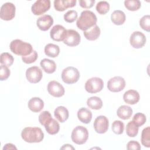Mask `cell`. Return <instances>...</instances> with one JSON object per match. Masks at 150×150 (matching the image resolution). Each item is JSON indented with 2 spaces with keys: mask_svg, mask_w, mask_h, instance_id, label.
Wrapping results in <instances>:
<instances>
[{
  "mask_svg": "<svg viewBox=\"0 0 150 150\" xmlns=\"http://www.w3.org/2000/svg\"><path fill=\"white\" fill-rule=\"evenodd\" d=\"M71 138L72 141L76 144L83 145L85 144L88 138L87 129L81 125L76 127L72 131Z\"/></svg>",
  "mask_w": 150,
  "mask_h": 150,
  "instance_id": "cell-4",
  "label": "cell"
},
{
  "mask_svg": "<svg viewBox=\"0 0 150 150\" xmlns=\"http://www.w3.org/2000/svg\"><path fill=\"white\" fill-rule=\"evenodd\" d=\"M38 54L36 50H33L32 52L26 56H22V60L23 62H24L26 64H31L32 63H34L38 59Z\"/></svg>",
  "mask_w": 150,
  "mask_h": 150,
  "instance_id": "cell-39",
  "label": "cell"
},
{
  "mask_svg": "<svg viewBox=\"0 0 150 150\" xmlns=\"http://www.w3.org/2000/svg\"><path fill=\"white\" fill-rule=\"evenodd\" d=\"M45 53L47 56L50 57H57L60 53L59 46L53 43H49L45 47Z\"/></svg>",
  "mask_w": 150,
  "mask_h": 150,
  "instance_id": "cell-26",
  "label": "cell"
},
{
  "mask_svg": "<svg viewBox=\"0 0 150 150\" xmlns=\"http://www.w3.org/2000/svg\"><path fill=\"white\" fill-rule=\"evenodd\" d=\"M52 119V117L48 111H43L39 115V121L44 127L48 125Z\"/></svg>",
  "mask_w": 150,
  "mask_h": 150,
  "instance_id": "cell-31",
  "label": "cell"
},
{
  "mask_svg": "<svg viewBox=\"0 0 150 150\" xmlns=\"http://www.w3.org/2000/svg\"><path fill=\"white\" fill-rule=\"evenodd\" d=\"M9 47L12 53L21 56H28L33 50L32 46L30 43L20 39L13 40L10 43Z\"/></svg>",
  "mask_w": 150,
  "mask_h": 150,
  "instance_id": "cell-3",
  "label": "cell"
},
{
  "mask_svg": "<svg viewBox=\"0 0 150 150\" xmlns=\"http://www.w3.org/2000/svg\"><path fill=\"white\" fill-rule=\"evenodd\" d=\"M16 147L12 144L11 143H8L5 144L3 148V150L5 149H16Z\"/></svg>",
  "mask_w": 150,
  "mask_h": 150,
  "instance_id": "cell-43",
  "label": "cell"
},
{
  "mask_svg": "<svg viewBox=\"0 0 150 150\" xmlns=\"http://www.w3.org/2000/svg\"><path fill=\"white\" fill-rule=\"evenodd\" d=\"M22 138L28 143H38L44 138V133L39 127H26L22 131Z\"/></svg>",
  "mask_w": 150,
  "mask_h": 150,
  "instance_id": "cell-2",
  "label": "cell"
},
{
  "mask_svg": "<svg viewBox=\"0 0 150 150\" xmlns=\"http://www.w3.org/2000/svg\"><path fill=\"white\" fill-rule=\"evenodd\" d=\"M146 41V36L139 31L134 32L129 38L130 45L135 49L142 48L145 45Z\"/></svg>",
  "mask_w": 150,
  "mask_h": 150,
  "instance_id": "cell-11",
  "label": "cell"
},
{
  "mask_svg": "<svg viewBox=\"0 0 150 150\" xmlns=\"http://www.w3.org/2000/svg\"><path fill=\"white\" fill-rule=\"evenodd\" d=\"M46 131L50 135H54L59 132L60 125L59 122L54 119H52L50 122L45 127Z\"/></svg>",
  "mask_w": 150,
  "mask_h": 150,
  "instance_id": "cell-28",
  "label": "cell"
},
{
  "mask_svg": "<svg viewBox=\"0 0 150 150\" xmlns=\"http://www.w3.org/2000/svg\"><path fill=\"white\" fill-rule=\"evenodd\" d=\"M16 7L11 2L4 4L0 9V18L4 21H11L15 16Z\"/></svg>",
  "mask_w": 150,
  "mask_h": 150,
  "instance_id": "cell-7",
  "label": "cell"
},
{
  "mask_svg": "<svg viewBox=\"0 0 150 150\" xmlns=\"http://www.w3.org/2000/svg\"><path fill=\"white\" fill-rule=\"evenodd\" d=\"M139 94L135 90H129L125 91L123 96V100L124 102L131 105L137 104L139 101Z\"/></svg>",
  "mask_w": 150,
  "mask_h": 150,
  "instance_id": "cell-17",
  "label": "cell"
},
{
  "mask_svg": "<svg viewBox=\"0 0 150 150\" xmlns=\"http://www.w3.org/2000/svg\"><path fill=\"white\" fill-rule=\"evenodd\" d=\"M48 93L54 97H60L64 94V87L58 81L53 80L49 82L47 86Z\"/></svg>",
  "mask_w": 150,
  "mask_h": 150,
  "instance_id": "cell-12",
  "label": "cell"
},
{
  "mask_svg": "<svg viewBox=\"0 0 150 150\" xmlns=\"http://www.w3.org/2000/svg\"><path fill=\"white\" fill-rule=\"evenodd\" d=\"M138 133V127H137L132 121L128 122L126 127V134L129 137H135Z\"/></svg>",
  "mask_w": 150,
  "mask_h": 150,
  "instance_id": "cell-35",
  "label": "cell"
},
{
  "mask_svg": "<svg viewBox=\"0 0 150 150\" xmlns=\"http://www.w3.org/2000/svg\"><path fill=\"white\" fill-rule=\"evenodd\" d=\"M139 25L141 28L148 32H150V16L146 15L143 16L139 20Z\"/></svg>",
  "mask_w": 150,
  "mask_h": 150,
  "instance_id": "cell-37",
  "label": "cell"
},
{
  "mask_svg": "<svg viewBox=\"0 0 150 150\" xmlns=\"http://www.w3.org/2000/svg\"><path fill=\"white\" fill-rule=\"evenodd\" d=\"M141 143L145 147H150V127L145 128L141 133Z\"/></svg>",
  "mask_w": 150,
  "mask_h": 150,
  "instance_id": "cell-30",
  "label": "cell"
},
{
  "mask_svg": "<svg viewBox=\"0 0 150 150\" xmlns=\"http://www.w3.org/2000/svg\"><path fill=\"white\" fill-rule=\"evenodd\" d=\"M28 106L32 112H39L43 108L44 102L39 97H33L29 100Z\"/></svg>",
  "mask_w": 150,
  "mask_h": 150,
  "instance_id": "cell-19",
  "label": "cell"
},
{
  "mask_svg": "<svg viewBox=\"0 0 150 150\" xmlns=\"http://www.w3.org/2000/svg\"><path fill=\"white\" fill-rule=\"evenodd\" d=\"M125 87V81L121 76H115L111 78L107 82L108 89L113 93L122 91Z\"/></svg>",
  "mask_w": 150,
  "mask_h": 150,
  "instance_id": "cell-8",
  "label": "cell"
},
{
  "mask_svg": "<svg viewBox=\"0 0 150 150\" xmlns=\"http://www.w3.org/2000/svg\"><path fill=\"white\" fill-rule=\"evenodd\" d=\"M111 129L114 134L117 135L122 134L124 129V124L121 121L115 120L112 124Z\"/></svg>",
  "mask_w": 150,
  "mask_h": 150,
  "instance_id": "cell-36",
  "label": "cell"
},
{
  "mask_svg": "<svg viewBox=\"0 0 150 150\" xmlns=\"http://www.w3.org/2000/svg\"><path fill=\"white\" fill-rule=\"evenodd\" d=\"M124 5L128 11H135L141 8V3L139 0H126L124 1Z\"/></svg>",
  "mask_w": 150,
  "mask_h": 150,
  "instance_id": "cell-32",
  "label": "cell"
},
{
  "mask_svg": "<svg viewBox=\"0 0 150 150\" xmlns=\"http://www.w3.org/2000/svg\"><path fill=\"white\" fill-rule=\"evenodd\" d=\"M125 19V14L121 10H115L111 13V21L116 25H121L124 24Z\"/></svg>",
  "mask_w": 150,
  "mask_h": 150,
  "instance_id": "cell-25",
  "label": "cell"
},
{
  "mask_svg": "<svg viewBox=\"0 0 150 150\" xmlns=\"http://www.w3.org/2000/svg\"><path fill=\"white\" fill-rule=\"evenodd\" d=\"M78 13L77 11L74 10L68 11L64 15V20L68 23H72L74 22L77 18Z\"/></svg>",
  "mask_w": 150,
  "mask_h": 150,
  "instance_id": "cell-38",
  "label": "cell"
},
{
  "mask_svg": "<svg viewBox=\"0 0 150 150\" xmlns=\"http://www.w3.org/2000/svg\"><path fill=\"white\" fill-rule=\"evenodd\" d=\"M95 0H80L79 4L80 6L83 8L89 9L93 7L94 4H95Z\"/></svg>",
  "mask_w": 150,
  "mask_h": 150,
  "instance_id": "cell-41",
  "label": "cell"
},
{
  "mask_svg": "<svg viewBox=\"0 0 150 150\" xmlns=\"http://www.w3.org/2000/svg\"><path fill=\"white\" fill-rule=\"evenodd\" d=\"M104 87L103 80L99 77H94L87 80L85 83V89L87 92L94 94L102 90Z\"/></svg>",
  "mask_w": 150,
  "mask_h": 150,
  "instance_id": "cell-6",
  "label": "cell"
},
{
  "mask_svg": "<svg viewBox=\"0 0 150 150\" xmlns=\"http://www.w3.org/2000/svg\"><path fill=\"white\" fill-rule=\"evenodd\" d=\"M146 121V118L145 115L141 112L136 113L134 115L132 120L133 123L138 128L143 125L145 123Z\"/></svg>",
  "mask_w": 150,
  "mask_h": 150,
  "instance_id": "cell-33",
  "label": "cell"
},
{
  "mask_svg": "<svg viewBox=\"0 0 150 150\" xmlns=\"http://www.w3.org/2000/svg\"><path fill=\"white\" fill-rule=\"evenodd\" d=\"M54 115L59 122H64L69 118V113L68 110L65 107L59 106L54 110Z\"/></svg>",
  "mask_w": 150,
  "mask_h": 150,
  "instance_id": "cell-23",
  "label": "cell"
},
{
  "mask_svg": "<svg viewBox=\"0 0 150 150\" xmlns=\"http://www.w3.org/2000/svg\"><path fill=\"white\" fill-rule=\"evenodd\" d=\"M14 62V58L12 54L8 52H4L0 56V63L1 64L10 67Z\"/></svg>",
  "mask_w": 150,
  "mask_h": 150,
  "instance_id": "cell-29",
  "label": "cell"
},
{
  "mask_svg": "<svg viewBox=\"0 0 150 150\" xmlns=\"http://www.w3.org/2000/svg\"><path fill=\"white\" fill-rule=\"evenodd\" d=\"M141 148L139 143L136 141H130L127 144V149L128 150H140Z\"/></svg>",
  "mask_w": 150,
  "mask_h": 150,
  "instance_id": "cell-42",
  "label": "cell"
},
{
  "mask_svg": "<svg viewBox=\"0 0 150 150\" xmlns=\"http://www.w3.org/2000/svg\"><path fill=\"white\" fill-rule=\"evenodd\" d=\"M81 40L80 34L75 30H67V35L63 40V43L68 46L73 47L79 45Z\"/></svg>",
  "mask_w": 150,
  "mask_h": 150,
  "instance_id": "cell-13",
  "label": "cell"
},
{
  "mask_svg": "<svg viewBox=\"0 0 150 150\" xmlns=\"http://www.w3.org/2000/svg\"><path fill=\"white\" fill-rule=\"evenodd\" d=\"M101 33V30L98 26L94 25L89 29L84 31L83 34L84 37L88 40L93 41L97 39Z\"/></svg>",
  "mask_w": 150,
  "mask_h": 150,
  "instance_id": "cell-22",
  "label": "cell"
},
{
  "mask_svg": "<svg viewBox=\"0 0 150 150\" xmlns=\"http://www.w3.org/2000/svg\"><path fill=\"white\" fill-rule=\"evenodd\" d=\"M97 18L94 12L88 10L83 11L77 19L76 25L83 31H86L96 25Z\"/></svg>",
  "mask_w": 150,
  "mask_h": 150,
  "instance_id": "cell-1",
  "label": "cell"
},
{
  "mask_svg": "<svg viewBox=\"0 0 150 150\" xmlns=\"http://www.w3.org/2000/svg\"><path fill=\"white\" fill-rule=\"evenodd\" d=\"M87 105L91 109L98 110L102 108L103 101L100 97L97 96H93L87 99Z\"/></svg>",
  "mask_w": 150,
  "mask_h": 150,
  "instance_id": "cell-27",
  "label": "cell"
},
{
  "mask_svg": "<svg viewBox=\"0 0 150 150\" xmlns=\"http://www.w3.org/2000/svg\"><path fill=\"white\" fill-rule=\"evenodd\" d=\"M77 118L80 122L86 124H89L92 119V112L89 109L82 107L77 111Z\"/></svg>",
  "mask_w": 150,
  "mask_h": 150,
  "instance_id": "cell-20",
  "label": "cell"
},
{
  "mask_svg": "<svg viewBox=\"0 0 150 150\" xmlns=\"http://www.w3.org/2000/svg\"><path fill=\"white\" fill-rule=\"evenodd\" d=\"M40 65L42 70L47 74L53 73L56 70V64L55 62L49 59H43L40 62Z\"/></svg>",
  "mask_w": 150,
  "mask_h": 150,
  "instance_id": "cell-21",
  "label": "cell"
},
{
  "mask_svg": "<svg viewBox=\"0 0 150 150\" xmlns=\"http://www.w3.org/2000/svg\"><path fill=\"white\" fill-rule=\"evenodd\" d=\"M76 2V0H54V8L57 11L63 12L67 8L74 7Z\"/></svg>",
  "mask_w": 150,
  "mask_h": 150,
  "instance_id": "cell-18",
  "label": "cell"
},
{
  "mask_svg": "<svg viewBox=\"0 0 150 150\" xmlns=\"http://www.w3.org/2000/svg\"><path fill=\"white\" fill-rule=\"evenodd\" d=\"M50 8L49 0H38L31 7V11L35 15H40L48 11Z\"/></svg>",
  "mask_w": 150,
  "mask_h": 150,
  "instance_id": "cell-10",
  "label": "cell"
},
{
  "mask_svg": "<svg viewBox=\"0 0 150 150\" xmlns=\"http://www.w3.org/2000/svg\"><path fill=\"white\" fill-rule=\"evenodd\" d=\"M67 35V30L60 25H56L50 30V36L52 39L56 42L63 41Z\"/></svg>",
  "mask_w": 150,
  "mask_h": 150,
  "instance_id": "cell-15",
  "label": "cell"
},
{
  "mask_svg": "<svg viewBox=\"0 0 150 150\" xmlns=\"http://www.w3.org/2000/svg\"><path fill=\"white\" fill-rule=\"evenodd\" d=\"M96 11L100 15H105L110 10V4L107 1H100L96 6Z\"/></svg>",
  "mask_w": 150,
  "mask_h": 150,
  "instance_id": "cell-34",
  "label": "cell"
},
{
  "mask_svg": "<svg viewBox=\"0 0 150 150\" xmlns=\"http://www.w3.org/2000/svg\"><path fill=\"white\" fill-rule=\"evenodd\" d=\"M43 73L42 70L38 66L29 67L26 71V77L30 83H38L42 79Z\"/></svg>",
  "mask_w": 150,
  "mask_h": 150,
  "instance_id": "cell-9",
  "label": "cell"
},
{
  "mask_svg": "<svg viewBox=\"0 0 150 150\" xmlns=\"http://www.w3.org/2000/svg\"><path fill=\"white\" fill-rule=\"evenodd\" d=\"M10 74L11 71L8 67L5 65L1 64L0 70V80L1 81L7 80L9 78Z\"/></svg>",
  "mask_w": 150,
  "mask_h": 150,
  "instance_id": "cell-40",
  "label": "cell"
},
{
  "mask_svg": "<svg viewBox=\"0 0 150 150\" xmlns=\"http://www.w3.org/2000/svg\"><path fill=\"white\" fill-rule=\"evenodd\" d=\"M109 127V121L104 115H99L94 120V128L98 134L105 133Z\"/></svg>",
  "mask_w": 150,
  "mask_h": 150,
  "instance_id": "cell-14",
  "label": "cell"
},
{
  "mask_svg": "<svg viewBox=\"0 0 150 150\" xmlns=\"http://www.w3.org/2000/svg\"><path fill=\"white\" fill-rule=\"evenodd\" d=\"M132 109L131 107L126 105H121L117 111V116L124 120H128L132 114Z\"/></svg>",
  "mask_w": 150,
  "mask_h": 150,
  "instance_id": "cell-24",
  "label": "cell"
},
{
  "mask_svg": "<svg viewBox=\"0 0 150 150\" xmlns=\"http://www.w3.org/2000/svg\"><path fill=\"white\" fill-rule=\"evenodd\" d=\"M53 23V19L49 15H42L36 21V25L38 28L42 31H46L49 30Z\"/></svg>",
  "mask_w": 150,
  "mask_h": 150,
  "instance_id": "cell-16",
  "label": "cell"
},
{
  "mask_svg": "<svg viewBox=\"0 0 150 150\" xmlns=\"http://www.w3.org/2000/svg\"><path fill=\"white\" fill-rule=\"evenodd\" d=\"M62 79L67 84H72L78 81L80 78V72L74 67L69 66L64 69L61 74Z\"/></svg>",
  "mask_w": 150,
  "mask_h": 150,
  "instance_id": "cell-5",
  "label": "cell"
},
{
  "mask_svg": "<svg viewBox=\"0 0 150 150\" xmlns=\"http://www.w3.org/2000/svg\"><path fill=\"white\" fill-rule=\"evenodd\" d=\"M60 149H74V148L70 144H64L62 147L60 148Z\"/></svg>",
  "mask_w": 150,
  "mask_h": 150,
  "instance_id": "cell-44",
  "label": "cell"
}]
</instances>
